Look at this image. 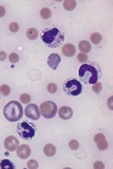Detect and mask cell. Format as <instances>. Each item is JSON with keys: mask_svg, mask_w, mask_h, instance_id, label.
<instances>
[{"mask_svg": "<svg viewBox=\"0 0 113 169\" xmlns=\"http://www.w3.org/2000/svg\"><path fill=\"white\" fill-rule=\"evenodd\" d=\"M4 116L10 122H17L23 116V107L17 101H12L4 108Z\"/></svg>", "mask_w": 113, "mask_h": 169, "instance_id": "obj_1", "label": "cell"}, {"mask_svg": "<svg viewBox=\"0 0 113 169\" xmlns=\"http://www.w3.org/2000/svg\"><path fill=\"white\" fill-rule=\"evenodd\" d=\"M42 39L44 44L51 47H57L60 45L64 39V35L57 28H53L43 33Z\"/></svg>", "mask_w": 113, "mask_h": 169, "instance_id": "obj_2", "label": "cell"}, {"mask_svg": "<svg viewBox=\"0 0 113 169\" xmlns=\"http://www.w3.org/2000/svg\"><path fill=\"white\" fill-rule=\"evenodd\" d=\"M79 75L82 80L90 84H95L98 80L97 70L90 65L83 64L81 66L79 70Z\"/></svg>", "mask_w": 113, "mask_h": 169, "instance_id": "obj_3", "label": "cell"}, {"mask_svg": "<svg viewBox=\"0 0 113 169\" xmlns=\"http://www.w3.org/2000/svg\"><path fill=\"white\" fill-rule=\"evenodd\" d=\"M40 109L42 116L47 119L54 117L57 111V105L51 101H46L43 102L41 105Z\"/></svg>", "mask_w": 113, "mask_h": 169, "instance_id": "obj_4", "label": "cell"}, {"mask_svg": "<svg viewBox=\"0 0 113 169\" xmlns=\"http://www.w3.org/2000/svg\"><path fill=\"white\" fill-rule=\"evenodd\" d=\"M17 133L20 135L21 138L24 139H30L34 137L35 134H36V131H35L34 128L32 127L28 123L23 122L20 123L17 125Z\"/></svg>", "mask_w": 113, "mask_h": 169, "instance_id": "obj_5", "label": "cell"}, {"mask_svg": "<svg viewBox=\"0 0 113 169\" xmlns=\"http://www.w3.org/2000/svg\"><path fill=\"white\" fill-rule=\"evenodd\" d=\"M65 90L71 96H78L82 93V84L77 80H70L65 84Z\"/></svg>", "mask_w": 113, "mask_h": 169, "instance_id": "obj_6", "label": "cell"}, {"mask_svg": "<svg viewBox=\"0 0 113 169\" xmlns=\"http://www.w3.org/2000/svg\"><path fill=\"white\" fill-rule=\"evenodd\" d=\"M25 115L26 117L30 118L33 120H36L40 118V112H39V107L34 104L28 105L25 108Z\"/></svg>", "mask_w": 113, "mask_h": 169, "instance_id": "obj_7", "label": "cell"}, {"mask_svg": "<svg viewBox=\"0 0 113 169\" xmlns=\"http://www.w3.org/2000/svg\"><path fill=\"white\" fill-rule=\"evenodd\" d=\"M5 147L11 152H14L16 150L19 145V140H17V138L14 136L10 135V136L7 137L4 142Z\"/></svg>", "mask_w": 113, "mask_h": 169, "instance_id": "obj_8", "label": "cell"}, {"mask_svg": "<svg viewBox=\"0 0 113 169\" xmlns=\"http://www.w3.org/2000/svg\"><path fill=\"white\" fill-rule=\"evenodd\" d=\"M94 141L97 144L98 149L100 150H106L108 148V146H109L107 140L106 139V137H105L104 135H103L101 133L97 134L95 135Z\"/></svg>", "mask_w": 113, "mask_h": 169, "instance_id": "obj_9", "label": "cell"}, {"mask_svg": "<svg viewBox=\"0 0 113 169\" xmlns=\"http://www.w3.org/2000/svg\"><path fill=\"white\" fill-rule=\"evenodd\" d=\"M61 61V58L57 53H51L48 58V64L51 69L56 70Z\"/></svg>", "mask_w": 113, "mask_h": 169, "instance_id": "obj_10", "label": "cell"}, {"mask_svg": "<svg viewBox=\"0 0 113 169\" xmlns=\"http://www.w3.org/2000/svg\"><path fill=\"white\" fill-rule=\"evenodd\" d=\"M30 154H31V150H30V147L26 144L20 145L17 151V154L18 157L22 159H27L29 156H30Z\"/></svg>", "mask_w": 113, "mask_h": 169, "instance_id": "obj_11", "label": "cell"}, {"mask_svg": "<svg viewBox=\"0 0 113 169\" xmlns=\"http://www.w3.org/2000/svg\"><path fill=\"white\" fill-rule=\"evenodd\" d=\"M59 116L63 120H69L72 117V109L67 106H63L59 109Z\"/></svg>", "mask_w": 113, "mask_h": 169, "instance_id": "obj_12", "label": "cell"}, {"mask_svg": "<svg viewBox=\"0 0 113 169\" xmlns=\"http://www.w3.org/2000/svg\"><path fill=\"white\" fill-rule=\"evenodd\" d=\"M62 51H63V53L65 56H68V57H71V56H73L76 54V47L73 45H72V44H66L63 47Z\"/></svg>", "mask_w": 113, "mask_h": 169, "instance_id": "obj_13", "label": "cell"}, {"mask_svg": "<svg viewBox=\"0 0 113 169\" xmlns=\"http://www.w3.org/2000/svg\"><path fill=\"white\" fill-rule=\"evenodd\" d=\"M44 153L47 156L51 157L56 154V147H55V145L51 144H46L44 147Z\"/></svg>", "mask_w": 113, "mask_h": 169, "instance_id": "obj_14", "label": "cell"}, {"mask_svg": "<svg viewBox=\"0 0 113 169\" xmlns=\"http://www.w3.org/2000/svg\"><path fill=\"white\" fill-rule=\"evenodd\" d=\"M79 49L84 53H88L91 50V45L87 41H82L79 44Z\"/></svg>", "mask_w": 113, "mask_h": 169, "instance_id": "obj_15", "label": "cell"}, {"mask_svg": "<svg viewBox=\"0 0 113 169\" xmlns=\"http://www.w3.org/2000/svg\"><path fill=\"white\" fill-rule=\"evenodd\" d=\"M38 35H39V32L36 28H30L26 32V36L30 40H35L37 39Z\"/></svg>", "mask_w": 113, "mask_h": 169, "instance_id": "obj_16", "label": "cell"}, {"mask_svg": "<svg viewBox=\"0 0 113 169\" xmlns=\"http://www.w3.org/2000/svg\"><path fill=\"white\" fill-rule=\"evenodd\" d=\"M63 7L67 11H72L76 8V1H64L63 2Z\"/></svg>", "mask_w": 113, "mask_h": 169, "instance_id": "obj_17", "label": "cell"}, {"mask_svg": "<svg viewBox=\"0 0 113 169\" xmlns=\"http://www.w3.org/2000/svg\"><path fill=\"white\" fill-rule=\"evenodd\" d=\"M90 41L94 45H99L102 41V36L100 33L94 32L90 35Z\"/></svg>", "mask_w": 113, "mask_h": 169, "instance_id": "obj_18", "label": "cell"}, {"mask_svg": "<svg viewBox=\"0 0 113 169\" xmlns=\"http://www.w3.org/2000/svg\"><path fill=\"white\" fill-rule=\"evenodd\" d=\"M0 168H14V165L10 160L4 159L0 163Z\"/></svg>", "mask_w": 113, "mask_h": 169, "instance_id": "obj_19", "label": "cell"}, {"mask_svg": "<svg viewBox=\"0 0 113 169\" xmlns=\"http://www.w3.org/2000/svg\"><path fill=\"white\" fill-rule=\"evenodd\" d=\"M40 15L43 19H48L51 17V12L48 8H42L41 10Z\"/></svg>", "mask_w": 113, "mask_h": 169, "instance_id": "obj_20", "label": "cell"}, {"mask_svg": "<svg viewBox=\"0 0 113 169\" xmlns=\"http://www.w3.org/2000/svg\"><path fill=\"white\" fill-rule=\"evenodd\" d=\"M20 100L22 103L27 104L30 103V101H31V97L27 93H23L21 96H20Z\"/></svg>", "mask_w": 113, "mask_h": 169, "instance_id": "obj_21", "label": "cell"}, {"mask_svg": "<svg viewBox=\"0 0 113 169\" xmlns=\"http://www.w3.org/2000/svg\"><path fill=\"white\" fill-rule=\"evenodd\" d=\"M10 87L8 85H2L0 86V93L3 95V96H8L10 93Z\"/></svg>", "mask_w": 113, "mask_h": 169, "instance_id": "obj_22", "label": "cell"}, {"mask_svg": "<svg viewBox=\"0 0 113 169\" xmlns=\"http://www.w3.org/2000/svg\"><path fill=\"white\" fill-rule=\"evenodd\" d=\"M27 168L30 169L38 168H39V163H38L37 161L32 159V160H30L27 162Z\"/></svg>", "mask_w": 113, "mask_h": 169, "instance_id": "obj_23", "label": "cell"}, {"mask_svg": "<svg viewBox=\"0 0 113 169\" xmlns=\"http://www.w3.org/2000/svg\"><path fill=\"white\" fill-rule=\"evenodd\" d=\"M69 147L71 150H77L78 148H79V144L76 140H70V142H69Z\"/></svg>", "mask_w": 113, "mask_h": 169, "instance_id": "obj_24", "label": "cell"}, {"mask_svg": "<svg viewBox=\"0 0 113 169\" xmlns=\"http://www.w3.org/2000/svg\"><path fill=\"white\" fill-rule=\"evenodd\" d=\"M9 61L12 63H17L19 60V56L15 53H12L9 55Z\"/></svg>", "mask_w": 113, "mask_h": 169, "instance_id": "obj_25", "label": "cell"}, {"mask_svg": "<svg viewBox=\"0 0 113 169\" xmlns=\"http://www.w3.org/2000/svg\"><path fill=\"white\" fill-rule=\"evenodd\" d=\"M19 28H20V26H19L18 23H15V22L12 23L9 25V29H10V31H12V32H17L19 30Z\"/></svg>", "mask_w": 113, "mask_h": 169, "instance_id": "obj_26", "label": "cell"}, {"mask_svg": "<svg viewBox=\"0 0 113 169\" xmlns=\"http://www.w3.org/2000/svg\"><path fill=\"white\" fill-rule=\"evenodd\" d=\"M57 85L54 83H49L48 86V90L49 93H55L57 92Z\"/></svg>", "mask_w": 113, "mask_h": 169, "instance_id": "obj_27", "label": "cell"}, {"mask_svg": "<svg viewBox=\"0 0 113 169\" xmlns=\"http://www.w3.org/2000/svg\"><path fill=\"white\" fill-rule=\"evenodd\" d=\"M93 90L96 93H99L102 90V84L101 83H97L93 86Z\"/></svg>", "mask_w": 113, "mask_h": 169, "instance_id": "obj_28", "label": "cell"}, {"mask_svg": "<svg viewBox=\"0 0 113 169\" xmlns=\"http://www.w3.org/2000/svg\"><path fill=\"white\" fill-rule=\"evenodd\" d=\"M104 168V164L102 162H100V161H97V162H96L94 164V169H103Z\"/></svg>", "mask_w": 113, "mask_h": 169, "instance_id": "obj_29", "label": "cell"}, {"mask_svg": "<svg viewBox=\"0 0 113 169\" xmlns=\"http://www.w3.org/2000/svg\"><path fill=\"white\" fill-rule=\"evenodd\" d=\"M78 59L81 63H83V62H85L87 59V55L85 54V53H79V55H78Z\"/></svg>", "mask_w": 113, "mask_h": 169, "instance_id": "obj_30", "label": "cell"}, {"mask_svg": "<svg viewBox=\"0 0 113 169\" xmlns=\"http://www.w3.org/2000/svg\"><path fill=\"white\" fill-rule=\"evenodd\" d=\"M6 56H7V54H6L5 52L0 51V61L5 60Z\"/></svg>", "mask_w": 113, "mask_h": 169, "instance_id": "obj_31", "label": "cell"}, {"mask_svg": "<svg viewBox=\"0 0 113 169\" xmlns=\"http://www.w3.org/2000/svg\"><path fill=\"white\" fill-rule=\"evenodd\" d=\"M107 105H108V107H109L111 110H112V96H111V97L108 99Z\"/></svg>", "mask_w": 113, "mask_h": 169, "instance_id": "obj_32", "label": "cell"}, {"mask_svg": "<svg viewBox=\"0 0 113 169\" xmlns=\"http://www.w3.org/2000/svg\"><path fill=\"white\" fill-rule=\"evenodd\" d=\"M5 15V9L2 6H0V17H3Z\"/></svg>", "mask_w": 113, "mask_h": 169, "instance_id": "obj_33", "label": "cell"}]
</instances>
